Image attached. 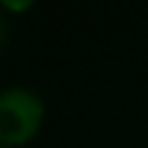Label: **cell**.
<instances>
[{"instance_id":"2","label":"cell","mask_w":148,"mask_h":148,"mask_svg":"<svg viewBox=\"0 0 148 148\" xmlns=\"http://www.w3.org/2000/svg\"><path fill=\"white\" fill-rule=\"evenodd\" d=\"M3 38H6V21L0 18V44H3Z\"/></svg>"},{"instance_id":"1","label":"cell","mask_w":148,"mask_h":148,"mask_svg":"<svg viewBox=\"0 0 148 148\" xmlns=\"http://www.w3.org/2000/svg\"><path fill=\"white\" fill-rule=\"evenodd\" d=\"M44 125V102L26 87H9L0 93V145H26Z\"/></svg>"},{"instance_id":"3","label":"cell","mask_w":148,"mask_h":148,"mask_svg":"<svg viewBox=\"0 0 148 148\" xmlns=\"http://www.w3.org/2000/svg\"><path fill=\"white\" fill-rule=\"evenodd\" d=\"M0 148H3V145H0Z\"/></svg>"}]
</instances>
